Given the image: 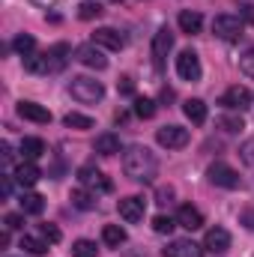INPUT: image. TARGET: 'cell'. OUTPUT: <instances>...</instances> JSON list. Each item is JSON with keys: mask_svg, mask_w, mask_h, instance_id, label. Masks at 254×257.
<instances>
[{"mask_svg": "<svg viewBox=\"0 0 254 257\" xmlns=\"http://www.w3.org/2000/svg\"><path fill=\"white\" fill-rule=\"evenodd\" d=\"M24 69L30 75H48V57L45 54H27L24 57Z\"/></svg>", "mask_w": 254, "mask_h": 257, "instance_id": "obj_25", "label": "cell"}, {"mask_svg": "<svg viewBox=\"0 0 254 257\" xmlns=\"http://www.w3.org/2000/svg\"><path fill=\"white\" fill-rule=\"evenodd\" d=\"M3 224H6L9 230H21V227H24V215H18V212H9V215L3 218Z\"/></svg>", "mask_w": 254, "mask_h": 257, "instance_id": "obj_37", "label": "cell"}, {"mask_svg": "<svg viewBox=\"0 0 254 257\" xmlns=\"http://www.w3.org/2000/svg\"><path fill=\"white\" fill-rule=\"evenodd\" d=\"M78 63H84L87 69H96V72H102V69H108V57H105V51L99 48V45H81L78 48V57H75Z\"/></svg>", "mask_w": 254, "mask_h": 257, "instance_id": "obj_9", "label": "cell"}, {"mask_svg": "<svg viewBox=\"0 0 254 257\" xmlns=\"http://www.w3.org/2000/svg\"><path fill=\"white\" fill-rule=\"evenodd\" d=\"M218 126L224 128V132H242V117H221Z\"/></svg>", "mask_w": 254, "mask_h": 257, "instance_id": "obj_35", "label": "cell"}, {"mask_svg": "<svg viewBox=\"0 0 254 257\" xmlns=\"http://www.w3.org/2000/svg\"><path fill=\"white\" fill-rule=\"evenodd\" d=\"M0 192H3V197H9V192H12V180H9V177L3 180V186H0Z\"/></svg>", "mask_w": 254, "mask_h": 257, "instance_id": "obj_43", "label": "cell"}, {"mask_svg": "<svg viewBox=\"0 0 254 257\" xmlns=\"http://www.w3.org/2000/svg\"><path fill=\"white\" fill-rule=\"evenodd\" d=\"M69 54H72V48L66 45V42H57V45H51L48 48V72H63L66 63H69Z\"/></svg>", "mask_w": 254, "mask_h": 257, "instance_id": "obj_17", "label": "cell"}, {"mask_svg": "<svg viewBox=\"0 0 254 257\" xmlns=\"http://www.w3.org/2000/svg\"><path fill=\"white\" fill-rule=\"evenodd\" d=\"M177 75L183 78V81H200V75H203V69H200V57L186 48V51H180V57H177Z\"/></svg>", "mask_w": 254, "mask_h": 257, "instance_id": "obj_7", "label": "cell"}, {"mask_svg": "<svg viewBox=\"0 0 254 257\" xmlns=\"http://www.w3.org/2000/svg\"><path fill=\"white\" fill-rule=\"evenodd\" d=\"M117 209H120V218L129 221V224H138L141 218H144V209H147V200L144 197H123L120 203H117Z\"/></svg>", "mask_w": 254, "mask_h": 257, "instance_id": "obj_11", "label": "cell"}, {"mask_svg": "<svg viewBox=\"0 0 254 257\" xmlns=\"http://www.w3.org/2000/svg\"><path fill=\"white\" fill-rule=\"evenodd\" d=\"M102 12H105V9H102L99 3H90V0L78 6V18H81V21H93V18H99Z\"/></svg>", "mask_w": 254, "mask_h": 257, "instance_id": "obj_32", "label": "cell"}, {"mask_svg": "<svg viewBox=\"0 0 254 257\" xmlns=\"http://www.w3.org/2000/svg\"><path fill=\"white\" fill-rule=\"evenodd\" d=\"M123 171L135 183H153L156 174H159V159H156V153L150 147L135 144L123 153Z\"/></svg>", "mask_w": 254, "mask_h": 257, "instance_id": "obj_1", "label": "cell"}, {"mask_svg": "<svg viewBox=\"0 0 254 257\" xmlns=\"http://www.w3.org/2000/svg\"><path fill=\"white\" fill-rule=\"evenodd\" d=\"M72 257H99V248L90 239H78V242H72Z\"/></svg>", "mask_w": 254, "mask_h": 257, "instance_id": "obj_30", "label": "cell"}, {"mask_svg": "<svg viewBox=\"0 0 254 257\" xmlns=\"http://www.w3.org/2000/svg\"><path fill=\"white\" fill-rule=\"evenodd\" d=\"M18 203H21V212L24 215H39L42 209H45V197L36 192H24L18 197Z\"/></svg>", "mask_w": 254, "mask_h": 257, "instance_id": "obj_19", "label": "cell"}, {"mask_svg": "<svg viewBox=\"0 0 254 257\" xmlns=\"http://www.w3.org/2000/svg\"><path fill=\"white\" fill-rule=\"evenodd\" d=\"M239 69H242L248 78H254V48H251V51H245V54L239 57Z\"/></svg>", "mask_w": 254, "mask_h": 257, "instance_id": "obj_36", "label": "cell"}, {"mask_svg": "<svg viewBox=\"0 0 254 257\" xmlns=\"http://www.w3.org/2000/svg\"><path fill=\"white\" fill-rule=\"evenodd\" d=\"M135 114H138L141 120L156 117V102H153V99H135Z\"/></svg>", "mask_w": 254, "mask_h": 257, "instance_id": "obj_33", "label": "cell"}, {"mask_svg": "<svg viewBox=\"0 0 254 257\" xmlns=\"http://www.w3.org/2000/svg\"><path fill=\"white\" fill-rule=\"evenodd\" d=\"M254 96L248 87H239V84H233V87H227L224 93H221V99H218V105L221 108H227V111H245V108H251Z\"/></svg>", "mask_w": 254, "mask_h": 257, "instance_id": "obj_4", "label": "cell"}, {"mask_svg": "<svg viewBox=\"0 0 254 257\" xmlns=\"http://www.w3.org/2000/svg\"><path fill=\"white\" fill-rule=\"evenodd\" d=\"M177 21H180V30H183V33H189V36L200 33V27H203V18H200V12H191V9H183Z\"/></svg>", "mask_w": 254, "mask_h": 257, "instance_id": "obj_21", "label": "cell"}, {"mask_svg": "<svg viewBox=\"0 0 254 257\" xmlns=\"http://www.w3.org/2000/svg\"><path fill=\"white\" fill-rule=\"evenodd\" d=\"M18 117H24L30 123H39V126L51 123V111L42 108V105H36V102H18Z\"/></svg>", "mask_w": 254, "mask_h": 257, "instance_id": "obj_14", "label": "cell"}, {"mask_svg": "<svg viewBox=\"0 0 254 257\" xmlns=\"http://www.w3.org/2000/svg\"><path fill=\"white\" fill-rule=\"evenodd\" d=\"M78 183H81L84 189H90V192H102V194L114 192V183H111L99 168H93V165H84V168L78 171Z\"/></svg>", "mask_w": 254, "mask_h": 257, "instance_id": "obj_5", "label": "cell"}, {"mask_svg": "<svg viewBox=\"0 0 254 257\" xmlns=\"http://www.w3.org/2000/svg\"><path fill=\"white\" fill-rule=\"evenodd\" d=\"M117 90H120L123 96H135V81H132L129 75H123V78L117 81Z\"/></svg>", "mask_w": 254, "mask_h": 257, "instance_id": "obj_38", "label": "cell"}, {"mask_svg": "<svg viewBox=\"0 0 254 257\" xmlns=\"http://www.w3.org/2000/svg\"><path fill=\"white\" fill-rule=\"evenodd\" d=\"M177 224L186 227V230H197V227H203V212L197 206H191V203H183L177 209Z\"/></svg>", "mask_w": 254, "mask_h": 257, "instance_id": "obj_15", "label": "cell"}, {"mask_svg": "<svg viewBox=\"0 0 254 257\" xmlns=\"http://www.w3.org/2000/svg\"><path fill=\"white\" fill-rule=\"evenodd\" d=\"M66 128H93V117H87V114H78V111H69L63 117Z\"/></svg>", "mask_w": 254, "mask_h": 257, "instance_id": "obj_28", "label": "cell"}, {"mask_svg": "<svg viewBox=\"0 0 254 257\" xmlns=\"http://www.w3.org/2000/svg\"><path fill=\"white\" fill-rule=\"evenodd\" d=\"M12 48H15L21 57H27V54H33V48H36V39H33L30 33H18V36H15V42H12Z\"/></svg>", "mask_w": 254, "mask_h": 257, "instance_id": "obj_29", "label": "cell"}, {"mask_svg": "<svg viewBox=\"0 0 254 257\" xmlns=\"http://www.w3.org/2000/svg\"><path fill=\"white\" fill-rule=\"evenodd\" d=\"M239 224H245L248 230H254V209H245V212L239 215Z\"/></svg>", "mask_w": 254, "mask_h": 257, "instance_id": "obj_40", "label": "cell"}, {"mask_svg": "<svg viewBox=\"0 0 254 257\" xmlns=\"http://www.w3.org/2000/svg\"><path fill=\"white\" fill-rule=\"evenodd\" d=\"M42 153H45V144H42L39 138H24V141H21V156H24V162H36Z\"/></svg>", "mask_w": 254, "mask_h": 257, "instance_id": "obj_24", "label": "cell"}, {"mask_svg": "<svg viewBox=\"0 0 254 257\" xmlns=\"http://www.w3.org/2000/svg\"><path fill=\"white\" fill-rule=\"evenodd\" d=\"M183 114L189 117L194 126H203V123H206V102H203V99H189V102L183 105Z\"/></svg>", "mask_w": 254, "mask_h": 257, "instance_id": "obj_20", "label": "cell"}, {"mask_svg": "<svg viewBox=\"0 0 254 257\" xmlns=\"http://www.w3.org/2000/svg\"><path fill=\"white\" fill-rule=\"evenodd\" d=\"M69 93H72V99H78L81 105H96V102L105 99V87H102V81L87 78V75H75V78L69 81Z\"/></svg>", "mask_w": 254, "mask_h": 257, "instance_id": "obj_2", "label": "cell"}, {"mask_svg": "<svg viewBox=\"0 0 254 257\" xmlns=\"http://www.w3.org/2000/svg\"><path fill=\"white\" fill-rule=\"evenodd\" d=\"M69 200H72V206H78V209H93V206H96V194L87 192V189H75Z\"/></svg>", "mask_w": 254, "mask_h": 257, "instance_id": "obj_27", "label": "cell"}, {"mask_svg": "<svg viewBox=\"0 0 254 257\" xmlns=\"http://www.w3.org/2000/svg\"><path fill=\"white\" fill-rule=\"evenodd\" d=\"M177 227V218H171V215H156L153 218V230L156 233H171Z\"/></svg>", "mask_w": 254, "mask_h": 257, "instance_id": "obj_34", "label": "cell"}, {"mask_svg": "<svg viewBox=\"0 0 254 257\" xmlns=\"http://www.w3.org/2000/svg\"><path fill=\"white\" fill-rule=\"evenodd\" d=\"M171 48H174V33L168 27H162L153 36V63H156V69H165V57H168Z\"/></svg>", "mask_w": 254, "mask_h": 257, "instance_id": "obj_10", "label": "cell"}, {"mask_svg": "<svg viewBox=\"0 0 254 257\" xmlns=\"http://www.w3.org/2000/svg\"><path fill=\"white\" fill-rule=\"evenodd\" d=\"M171 197H174V189H171V186H168V189H165V186L159 189V203H171Z\"/></svg>", "mask_w": 254, "mask_h": 257, "instance_id": "obj_41", "label": "cell"}, {"mask_svg": "<svg viewBox=\"0 0 254 257\" xmlns=\"http://www.w3.org/2000/svg\"><path fill=\"white\" fill-rule=\"evenodd\" d=\"M203 248H206V251H212V254L227 251V248H230V233H227L224 227H209V230H206V236H203Z\"/></svg>", "mask_w": 254, "mask_h": 257, "instance_id": "obj_13", "label": "cell"}, {"mask_svg": "<svg viewBox=\"0 0 254 257\" xmlns=\"http://www.w3.org/2000/svg\"><path fill=\"white\" fill-rule=\"evenodd\" d=\"M242 18L239 15H230V12H224V15H215L212 18V33L218 36V39H224V42H233V39H239L242 36Z\"/></svg>", "mask_w": 254, "mask_h": 257, "instance_id": "obj_3", "label": "cell"}, {"mask_svg": "<svg viewBox=\"0 0 254 257\" xmlns=\"http://www.w3.org/2000/svg\"><path fill=\"white\" fill-rule=\"evenodd\" d=\"M39 233H42V239H45L48 245H57V242L63 239V233H60V227H57V224H51V221H45V224H39Z\"/></svg>", "mask_w": 254, "mask_h": 257, "instance_id": "obj_31", "label": "cell"}, {"mask_svg": "<svg viewBox=\"0 0 254 257\" xmlns=\"http://www.w3.org/2000/svg\"><path fill=\"white\" fill-rule=\"evenodd\" d=\"M239 156H242V162H245V165H254V141H245V144H242Z\"/></svg>", "mask_w": 254, "mask_h": 257, "instance_id": "obj_39", "label": "cell"}, {"mask_svg": "<svg viewBox=\"0 0 254 257\" xmlns=\"http://www.w3.org/2000/svg\"><path fill=\"white\" fill-rule=\"evenodd\" d=\"M156 141L162 144V147H168V150H180V147H186L189 144V128L183 126H162L156 132Z\"/></svg>", "mask_w": 254, "mask_h": 257, "instance_id": "obj_8", "label": "cell"}, {"mask_svg": "<svg viewBox=\"0 0 254 257\" xmlns=\"http://www.w3.org/2000/svg\"><path fill=\"white\" fill-rule=\"evenodd\" d=\"M102 242H105L108 248H120V245L126 242V230H123L120 224H105V227H102Z\"/></svg>", "mask_w": 254, "mask_h": 257, "instance_id": "obj_22", "label": "cell"}, {"mask_svg": "<svg viewBox=\"0 0 254 257\" xmlns=\"http://www.w3.org/2000/svg\"><path fill=\"white\" fill-rule=\"evenodd\" d=\"M200 245L197 242H191V239H174V242H168L165 245V257H200Z\"/></svg>", "mask_w": 254, "mask_h": 257, "instance_id": "obj_16", "label": "cell"}, {"mask_svg": "<svg viewBox=\"0 0 254 257\" xmlns=\"http://www.w3.org/2000/svg\"><path fill=\"white\" fill-rule=\"evenodd\" d=\"M21 248L27 251V254H33V257H42L45 251H48V242L45 239H36V236H21Z\"/></svg>", "mask_w": 254, "mask_h": 257, "instance_id": "obj_26", "label": "cell"}, {"mask_svg": "<svg viewBox=\"0 0 254 257\" xmlns=\"http://www.w3.org/2000/svg\"><path fill=\"white\" fill-rule=\"evenodd\" d=\"M96 153H99V156H114V153H120V138L111 135V132L99 135V138H96Z\"/></svg>", "mask_w": 254, "mask_h": 257, "instance_id": "obj_23", "label": "cell"}, {"mask_svg": "<svg viewBox=\"0 0 254 257\" xmlns=\"http://www.w3.org/2000/svg\"><path fill=\"white\" fill-rule=\"evenodd\" d=\"M93 45L108 48V51H120V48L126 45V39H123V33L114 30V27H99V30L93 33Z\"/></svg>", "mask_w": 254, "mask_h": 257, "instance_id": "obj_12", "label": "cell"}, {"mask_svg": "<svg viewBox=\"0 0 254 257\" xmlns=\"http://www.w3.org/2000/svg\"><path fill=\"white\" fill-rule=\"evenodd\" d=\"M0 156H3V162H6V165H9V162H12V147H9V144H6V141H3V144H0Z\"/></svg>", "mask_w": 254, "mask_h": 257, "instance_id": "obj_42", "label": "cell"}, {"mask_svg": "<svg viewBox=\"0 0 254 257\" xmlns=\"http://www.w3.org/2000/svg\"><path fill=\"white\" fill-rule=\"evenodd\" d=\"M39 177H42V171H39L33 162H21V165L15 168V183H18V186H24V189L36 186V183H39Z\"/></svg>", "mask_w": 254, "mask_h": 257, "instance_id": "obj_18", "label": "cell"}, {"mask_svg": "<svg viewBox=\"0 0 254 257\" xmlns=\"http://www.w3.org/2000/svg\"><path fill=\"white\" fill-rule=\"evenodd\" d=\"M206 177H209V183H212V186H218V189H239V174H236L230 165H224V162L209 165Z\"/></svg>", "mask_w": 254, "mask_h": 257, "instance_id": "obj_6", "label": "cell"}, {"mask_svg": "<svg viewBox=\"0 0 254 257\" xmlns=\"http://www.w3.org/2000/svg\"><path fill=\"white\" fill-rule=\"evenodd\" d=\"M242 12H245V21H254V6H242Z\"/></svg>", "mask_w": 254, "mask_h": 257, "instance_id": "obj_44", "label": "cell"}]
</instances>
